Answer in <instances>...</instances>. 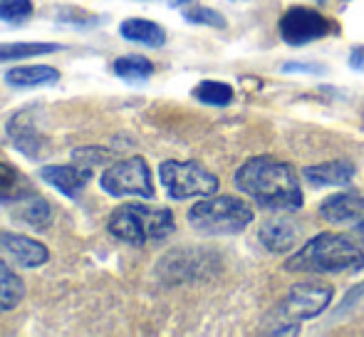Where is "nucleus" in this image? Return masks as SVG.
Wrapping results in <instances>:
<instances>
[{
  "label": "nucleus",
  "mask_w": 364,
  "mask_h": 337,
  "mask_svg": "<svg viewBox=\"0 0 364 337\" xmlns=\"http://www.w3.org/2000/svg\"><path fill=\"white\" fill-rule=\"evenodd\" d=\"M235 186L270 211L292 213L305 203L295 168L273 156H250L235 171Z\"/></svg>",
  "instance_id": "1"
},
{
  "label": "nucleus",
  "mask_w": 364,
  "mask_h": 337,
  "mask_svg": "<svg viewBox=\"0 0 364 337\" xmlns=\"http://www.w3.org/2000/svg\"><path fill=\"white\" fill-rule=\"evenodd\" d=\"M364 251L342 233H317L285 260L288 273H360Z\"/></svg>",
  "instance_id": "2"
},
{
  "label": "nucleus",
  "mask_w": 364,
  "mask_h": 337,
  "mask_svg": "<svg viewBox=\"0 0 364 337\" xmlns=\"http://www.w3.org/2000/svg\"><path fill=\"white\" fill-rule=\"evenodd\" d=\"M109 233L117 241L129 246H144L149 241H164L176 231V221L168 208H154L144 203H122L107 221Z\"/></svg>",
  "instance_id": "3"
},
{
  "label": "nucleus",
  "mask_w": 364,
  "mask_h": 337,
  "mask_svg": "<svg viewBox=\"0 0 364 337\" xmlns=\"http://www.w3.org/2000/svg\"><path fill=\"white\" fill-rule=\"evenodd\" d=\"M255 213L250 203L238 196H203L188 211V223L206 236H235L253 223Z\"/></svg>",
  "instance_id": "4"
},
{
  "label": "nucleus",
  "mask_w": 364,
  "mask_h": 337,
  "mask_svg": "<svg viewBox=\"0 0 364 337\" xmlns=\"http://www.w3.org/2000/svg\"><path fill=\"white\" fill-rule=\"evenodd\" d=\"M159 178L173 201L213 196L218 191V176L196 161H164L159 166Z\"/></svg>",
  "instance_id": "5"
},
{
  "label": "nucleus",
  "mask_w": 364,
  "mask_h": 337,
  "mask_svg": "<svg viewBox=\"0 0 364 337\" xmlns=\"http://www.w3.org/2000/svg\"><path fill=\"white\" fill-rule=\"evenodd\" d=\"M100 186L109 196H139L154 198V181L151 168L141 156H129V159L114 161L100 176Z\"/></svg>",
  "instance_id": "6"
},
{
  "label": "nucleus",
  "mask_w": 364,
  "mask_h": 337,
  "mask_svg": "<svg viewBox=\"0 0 364 337\" xmlns=\"http://www.w3.org/2000/svg\"><path fill=\"white\" fill-rule=\"evenodd\" d=\"M332 298H335L332 285L322 283V280H302V283H295L288 290L278 310L283 320L295 325L300 320H312L322 315V310H327Z\"/></svg>",
  "instance_id": "7"
},
{
  "label": "nucleus",
  "mask_w": 364,
  "mask_h": 337,
  "mask_svg": "<svg viewBox=\"0 0 364 337\" xmlns=\"http://www.w3.org/2000/svg\"><path fill=\"white\" fill-rule=\"evenodd\" d=\"M5 132H8V139L13 141L15 149L28 156V159H40L45 154V149H48V139H45L38 107H25L18 114L10 117Z\"/></svg>",
  "instance_id": "8"
},
{
  "label": "nucleus",
  "mask_w": 364,
  "mask_h": 337,
  "mask_svg": "<svg viewBox=\"0 0 364 337\" xmlns=\"http://www.w3.org/2000/svg\"><path fill=\"white\" fill-rule=\"evenodd\" d=\"M332 33V23L310 8H290L280 18V38L288 45H307Z\"/></svg>",
  "instance_id": "9"
},
{
  "label": "nucleus",
  "mask_w": 364,
  "mask_h": 337,
  "mask_svg": "<svg viewBox=\"0 0 364 337\" xmlns=\"http://www.w3.org/2000/svg\"><path fill=\"white\" fill-rule=\"evenodd\" d=\"M320 216L335 226H357L364 221V193L340 191L320 203Z\"/></svg>",
  "instance_id": "10"
},
{
  "label": "nucleus",
  "mask_w": 364,
  "mask_h": 337,
  "mask_svg": "<svg viewBox=\"0 0 364 337\" xmlns=\"http://www.w3.org/2000/svg\"><path fill=\"white\" fill-rule=\"evenodd\" d=\"M0 251L23 268H40L50 260L48 248L35 238L25 236V233L3 231L0 233Z\"/></svg>",
  "instance_id": "11"
},
{
  "label": "nucleus",
  "mask_w": 364,
  "mask_h": 337,
  "mask_svg": "<svg viewBox=\"0 0 364 337\" xmlns=\"http://www.w3.org/2000/svg\"><path fill=\"white\" fill-rule=\"evenodd\" d=\"M40 178L58 188L63 196L77 198L92 178V168L85 164H50L40 168Z\"/></svg>",
  "instance_id": "12"
},
{
  "label": "nucleus",
  "mask_w": 364,
  "mask_h": 337,
  "mask_svg": "<svg viewBox=\"0 0 364 337\" xmlns=\"http://www.w3.org/2000/svg\"><path fill=\"white\" fill-rule=\"evenodd\" d=\"M258 238L270 253H290L300 241V231H297V223L292 218L278 216L260 226Z\"/></svg>",
  "instance_id": "13"
},
{
  "label": "nucleus",
  "mask_w": 364,
  "mask_h": 337,
  "mask_svg": "<svg viewBox=\"0 0 364 337\" xmlns=\"http://www.w3.org/2000/svg\"><path fill=\"white\" fill-rule=\"evenodd\" d=\"M302 178L310 186H347L355 178V166L350 161H325L302 168Z\"/></svg>",
  "instance_id": "14"
},
{
  "label": "nucleus",
  "mask_w": 364,
  "mask_h": 337,
  "mask_svg": "<svg viewBox=\"0 0 364 337\" xmlns=\"http://www.w3.org/2000/svg\"><path fill=\"white\" fill-rule=\"evenodd\" d=\"M33 193V186H30L28 176L23 171L0 161V206H15Z\"/></svg>",
  "instance_id": "15"
},
{
  "label": "nucleus",
  "mask_w": 364,
  "mask_h": 337,
  "mask_svg": "<svg viewBox=\"0 0 364 337\" xmlns=\"http://www.w3.org/2000/svg\"><path fill=\"white\" fill-rule=\"evenodd\" d=\"M119 35L129 43H139L146 48H161L166 43V33L159 23L146 18H127L119 25Z\"/></svg>",
  "instance_id": "16"
},
{
  "label": "nucleus",
  "mask_w": 364,
  "mask_h": 337,
  "mask_svg": "<svg viewBox=\"0 0 364 337\" xmlns=\"http://www.w3.org/2000/svg\"><path fill=\"white\" fill-rule=\"evenodd\" d=\"M60 80V73L50 65H25V68H13L5 73V82L15 90H30V87L55 85Z\"/></svg>",
  "instance_id": "17"
},
{
  "label": "nucleus",
  "mask_w": 364,
  "mask_h": 337,
  "mask_svg": "<svg viewBox=\"0 0 364 337\" xmlns=\"http://www.w3.org/2000/svg\"><path fill=\"white\" fill-rule=\"evenodd\" d=\"M112 73L119 80H124V82L139 85V82H146L154 75V65L144 55H124V58H117L114 63H112Z\"/></svg>",
  "instance_id": "18"
},
{
  "label": "nucleus",
  "mask_w": 364,
  "mask_h": 337,
  "mask_svg": "<svg viewBox=\"0 0 364 337\" xmlns=\"http://www.w3.org/2000/svg\"><path fill=\"white\" fill-rule=\"evenodd\" d=\"M25 298V283L5 260H0V310H15Z\"/></svg>",
  "instance_id": "19"
},
{
  "label": "nucleus",
  "mask_w": 364,
  "mask_h": 337,
  "mask_svg": "<svg viewBox=\"0 0 364 337\" xmlns=\"http://www.w3.org/2000/svg\"><path fill=\"white\" fill-rule=\"evenodd\" d=\"M63 50L58 43H0V63H15V60L38 58Z\"/></svg>",
  "instance_id": "20"
},
{
  "label": "nucleus",
  "mask_w": 364,
  "mask_h": 337,
  "mask_svg": "<svg viewBox=\"0 0 364 337\" xmlns=\"http://www.w3.org/2000/svg\"><path fill=\"white\" fill-rule=\"evenodd\" d=\"M18 206H20V218H23L25 223H30V226L48 228L50 221H53V206H50L43 196H38V193H33V196H28L25 201H20Z\"/></svg>",
  "instance_id": "21"
},
{
  "label": "nucleus",
  "mask_w": 364,
  "mask_h": 337,
  "mask_svg": "<svg viewBox=\"0 0 364 337\" xmlns=\"http://www.w3.org/2000/svg\"><path fill=\"white\" fill-rule=\"evenodd\" d=\"M198 102L208 107H225L233 102V87L225 85V82H213V80H206L193 90Z\"/></svg>",
  "instance_id": "22"
},
{
  "label": "nucleus",
  "mask_w": 364,
  "mask_h": 337,
  "mask_svg": "<svg viewBox=\"0 0 364 337\" xmlns=\"http://www.w3.org/2000/svg\"><path fill=\"white\" fill-rule=\"evenodd\" d=\"M33 15V0H0V20L20 25Z\"/></svg>",
  "instance_id": "23"
},
{
  "label": "nucleus",
  "mask_w": 364,
  "mask_h": 337,
  "mask_svg": "<svg viewBox=\"0 0 364 337\" xmlns=\"http://www.w3.org/2000/svg\"><path fill=\"white\" fill-rule=\"evenodd\" d=\"M183 20L191 25H206V28H225V18L218 13V10L213 8H203V5H198V8H188L183 10Z\"/></svg>",
  "instance_id": "24"
},
{
  "label": "nucleus",
  "mask_w": 364,
  "mask_h": 337,
  "mask_svg": "<svg viewBox=\"0 0 364 337\" xmlns=\"http://www.w3.org/2000/svg\"><path fill=\"white\" fill-rule=\"evenodd\" d=\"M55 20L63 25H75V28H92V25L102 23L100 15H92L87 10H80V8H60Z\"/></svg>",
  "instance_id": "25"
},
{
  "label": "nucleus",
  "mask_w": 364,
  "mask_h": 337,
  "mask_svg": "<svg viewBox=\"0 0 364 337\" xmlns=\"http://www.w3.org/2000/svg\"><path fill=\"white\" fill-rule=\"evenodd\" d=\"M73 159H77L80 164L95 168V166H102L107 159H112V151H107L105 146H82V149H75L73 151Z\"/></svg>",
  "instance_id": "26"
},
{
  "label": "nucleus",
  "mask_w": 364,
  "mask_h": 337,
  "mask_svg": "<svg viewBox=\"0 0 364 337\" xmlns=\"http://www.w3.org/2000/svg\"><path fill=\"white\" fill-rule=\"evenodd\" d=\"M350 68L364 73V45H362V48H355V50H352V55H350Z\"/></svg>",
  "instance_id": "27"
},
{
  "label": "nucleus",
  "mask_w": 364,
  "mask_h": 337,
  "mask_svg": "<svg viewBox=\"0 0 364 337\" xmlns=\"http://www.w3.org/2000/svg\"><path fill=\"white\" fill-rule=\"evenodd\" d=\"M188 3H193V0H168L171 8H181V5H188Z\"/></svg>",
  "instance_id": "28"
},
{
  "label": "nucleus",
  "mask_w": 364,
  "mask_h": 337,
  "mask_svg": "<svg viewBox=\"0 0 364 337\" xmlns=\"http://www.w3.org/2000/svg\"><path fill=\"white\" fill-rule=\"evenodd\" d=\"M357 233H360V238H362V241H364V221H360V223H357Z\"/></svg>",
  "instance_id": "29"
},
{
  "label": "nucleus",
  "mask_w": 364,
  "mask_h": 337,
  "mask_svg": "<svg viewBox=\"0 0 364 337\" xmlns=\"http://www.w3.org/2000/svg\"><path fill=\"white\" fill-rule=\"evenodd\" d=\"M315 3H327V0H315Z\"/></svg>",
  "instance_id": "30"
},
{
  "label": "nucleus",
  "mask_w": 364,
  "mask_h": 337,
  "mask_svg": "<svg viewBox=\"0 0 364 337\" xmlns=\"http://www.w3.org/2000/svg\"><path fill=\"white\" fill-rule=\"evenodd\" d=\"M233 3H240V0H233Z\"/></svg>",
  "instance_id": "31"
}]
</instances>
